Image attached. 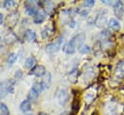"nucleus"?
<instances>
[{
	"label": "nucleus",
	"mask_w": 124,
	"mask_h": 115,
	"mask_svg": "<svg viewBox=\"0 0 124 115\" xmlns=\"http://www.w3.org/2000/svg\"><path fill=\"white\" fill-rule=\"evenodd\" d=\"M108 27L112 31H119L120 29V23L115 18H110L108 22Z\"/></svg>",
	"instance_id": "obj_10"
},
{
	"label": "nucleus",
	"mask_w": 124,
	"mask_h": 115,
	"mask_svg": "<svg viewBox=\"0 0 124 115\" xmlns=\"http://www.w3.org/2000/svg\"><path fill=\"white\" fill-rule=\"evenodd\" d=\"M41 83H42V86L44 89H48L50 87V84H51V74L49 72H46Z\"/></svg>",
	"instance_id": "obj_9"
},
{
	"label": "nucleus",
	"mask_w": 124,
	"mask_h": 115,
	"mask_svg": "<svg viewBox=\"0 0 124 115\" xmlns=\"http://www.w3.org/2000/svg\"><path fill=\"white\" fill-rule=\"evenodd\" d=\"M50 34H51V32H50L49 28L47 27V28H45V29L43 30V32H42V37H43L44 39H46V38H48V37L50 36Z\"/></svg>",
	"instance_id": "obj_24"
},
{
	"label": "nucleus",
	"mask_w": 124,
	"mask_h": 115,
	"mask_svg": "<svg viewBox=\"0 0 124 115\" xmlns=\"http://www.w3.org/2000/svg\"><path fill=\"white\" fill-rule=\"evenodd\" d=\"M31 107H32V104L30 102V101H28V100L22 101L19 104V108L22 112H28L29 110H31Z\"/></svg>",
	"instance_id": "obj_13"
},
{
	"label": "nucleus",
	"mask_w": 124,
	"mask_h": 115,
	"mask_svg": "<svg viewBox=\"0 0 124 115\" xmlns=\"http://www.w3.org/2000/svg\"><path fill=\"white\" fill-rule=\"evenodd\" d=\"M46 68L42 65H39V66H36L34 67L33 69H31V71L29 72V74L31 75H35L37 77H41V76H44L46 74Z\"/></svg>",
	"instance_id": "obj_3"
},
{
	"label": "nucleus",
	"mask_w": 124,
	"mask_h": 115,
	"mask_svg": "<svg viewBox=\"0 0 124 115\" xmlns=\"http://www.w3.org/2000/svg\"><path fill=\"white\" fill-rule=\"evenodd\" d=\"M21 77H22V72H21L20 70L16 71V73H15V78H16V79H20Z\"/></svg>",
	"instance_id": "obj_27"
},
{
	"label": "nucleus",
	"mask_w": 124,
	"mask_h": 115,
	"mask_svg": "<svg viewBox=\"0 0 124 115\" xmlns=\"http://www.w3.org/2000/svg\"><path fill=\"white\" fill-rule=\"evenodd\" d=\"M114 76L118 79H121L124 77V60L117 63L114 70Z\"/></svg>",
	"instance_id": "obj_5"
},
{
	"label": "nucleus",
	"mask_w": 124,
	"mask_h": 115,
	"mask_svg": "<svg viewBox=\"0 0 124 115\" xmlns=\"http://www.w3.org/2000/svg\"><path fill=\"white\" fill-rule=\"evenodd\" d=\"M75 24H76V21H75L74 19H72V20L69 22V26H70V27H72V28H73V27H75Z\"/></svg>",
	"instance_id": "obj_29"
},
{
	"label": "nucleus",
	"mask_w": 124,
	"mask_h": 115,
	"mask_svg": "<svg viewBox=\"0 0 124 115\" xmlns=\"http://www.w3.org/2000/svg\"><path fill=\"white\" fill-rule=\"evenodd\" d=\"M7 87L5 84V81L0 82V99H3L7 94Z\"/></svg>",
	"instance_id": "obj_20"
},
{
	"label": "nucleus",
	"mask_w": 124,
	"mask_h": 115,
	"mask_svg": "<svg viewBox=\"0 0 124 115\" xmlns=\"http://www.w3.org/2000/svg\"><path fill=\"white\" fill-rule=\"evenodd\" d=\"M113 9H114V13L118 17H121L122 13L124 11V5L122 1H115L113 3Z\"/></svg>",
	"instance_id": "obj_8"
},
{
	"label": "nucleus",
	"mask_w": 124,
	"mask_h": 115,
	"mask_svg": "<svg viewBox=\"0 0 124 115\" xmlns=\"http://www.w3.org/2000/svg\"><path fill=\"white\" fill-rule=\"evenodd\" d=\"M75 41H76V44H77V47L78 49L82 45L84 40H85V34L84 33H78V35H76L75 37Z\"/></svg>",
	"instance_id": "obj_14"
},
{
	"label": "nucleus",
	"mask_w": 124,
	"mask_h": 115,
	"mask_svg": "<svg viewBox=\"0 0 124 115\" xmlns=\"http://www.w3.org/2000/svg\"><path fill=\"white\" fill-rule=\"evenodd\" d=\"M25 12L28 15L30 16H35L36 14L38 13V10L36 9L35 7V3L34 2H31V1H28L25 3Z\"/></svg>",
	"instance_id": "obj_4"
},
{
	"label": "nucleus",
	"mask_w": 124,
	"mask_h": 115,
	"mask_svg": "<svg viewBox=\"0 0 124 115\" xmlns=\"http://www.w3.org/2000/svg\"><path fill=\"white\" fill-rule=\"evenodd\" d=\"M36 65V59L33 57V56H30L28 57L26 60H25V63H24V66L25 68L27 69H33Z\"/></svg>",
	"instance_id": "obj_15"
},
{
	"label": "nucleus",
	"mask_w": 124,
	"mask_h": 115,
	"mask_svg": "<svg viewBox=\"0 0 124 115\" xmlns=\"http://www.w3.org/2000/svg\"><path fill=\"white\" fill-rule=\"evenodd\" d=\"M17 60V55L16 53H11L9 56H8V59H7V62L10 66H12L14 63H16V61Z\"/></svg>",
	"instance_id": "obj_21"
},
{
	"label": "nucleus",
	"mask_w": 124,
	"mask_h": 115,
	"mask_svg": "<svg viewBox=\"0 0 124 115\" xmlns=\"http://www.w3.org/2000/svg\"><path fill=\"white\" fill-rule=\"evenodd\" d=\"M88 13H89V10H85V9H82V10L79 12V14H80L81 16H86V15L88 14Z\"/></svg>",
	"instance_id": "obj_28"
},
{
	"label": "nucleus",
	"mask_w": 124,
	"mask_h": 115,
	"mask_svg": "<svg viewBox=\"0 0 124 115\" xmlns=\"http://www.w3.org/2000/svg\"><path fill=\"white\" fill-rule=\"evenodd\" d=\"M1 47H2V39L0 37V49H1Z\"/></svg>",
	"instance_id": "obj_32"
},
{
	"label": "nucleus",
	"mask_w": 124,
	"mask_h": 115,
	"mask_svg": "<svg viewBox=\"0 0 124 115\" xmlns=\"http://www.w3.org/2000/svg\"><path fill=\"white\" fill-rule=\"evenodd\" d=\"M38 97H39V96H38L37 94H35L32 90L29 91V95H28V99H29V100H31V101H36ZM29 100H28V101H29Z\"/></svg>",
	"instance_id": "obj_25"
},
{
	"label": "nucleus",
	"mask_w": 124,
	"mask_h": 115,
	"mask_svg": "<svg viewBox=\"0 0 124 115\" xmlns=\"http://www.w3.org/2000/svg\"><path fill=\"white\" fill-rule=\"evenodd\" d=\"M24 39L26 41H28V42H35L36 39H37V35H36V33L33 30L28 29L24 33Z\"/></svg>",
	"instance_id": "obj_11"
},
{
	"label": "nucleus",
	"mask_w": 124,
	"mask_h": 115,
	"mask_svg": "<svg viewBox=\"0 0 124 115\" xmlns=\"http://www.w3.org/2000/svg\"><path fill=\"white\" fill-rule=\"evenodd\" d=\"M16 41V36L13 33V32H9L6 36H5V42L9 44H12L14 43Z\"/></svg>",
	"instance_id": "obj_16"
},
{
	"label": "nucleus",
	"mask_w": 124,
	"mask_h": 115,
	"mask_svg": "<svg viewBox=\"0 0 124 115\" xmlns=\"http://www.w3.org/2000/svg\"><path fill=\"white\" fill-rule=\"evenodd\" d=\"M40 115H48V114H46V113H40Z\"/></svg>",
	"instance_id": "obj_33"
},
{
	"label": "nucleus",
	"mask_w": 124,
	"mask_h": 115,
	"mask_svg": "<svg viewBox=\"0 0 124 115\" xmlns=\"http://www.w3.org/2000/svg\"><path fill=\"white\" fill-rule=\"evenodd\" d=\"M25 115H34V114H31V113H26Z\"/></svg>",
	"instance_id": "obj_34"
},
{
	"label": "nucleus",
	"mask_w": 124,
	"mask_h": 115,
	"mask_svg": "<svg viewBox=\"0 0 124 115\" xmlns=\"http://www.w3.org/2000/svg\"><path fill=\"white\" fill-rule=\"evenodd\" d=\"M63 42H64V38H63L62 36H60V37L56 40V42L48 43V44L46 46V50L47 52H49V53L57 52V51L60 49V47H61Z\"/></svg>",
	"instance_id": "obj_1"
},
{
	"label": "nucleus",
	"mask_w": 124,
	"mask_h": 115,
	"mask_svg": "<svg viewBox=\"0 0 124 115\" xmlns=\"http://www.w3.org/2000/svg\"><path fill=\"white\" fill-rule=\"evenodd\" d=\"M31 90H32L35 94H37V95L39 96V95L42 93V91L44 90V88H43V86H42V83H41V82H35V83L33 84V86H32Z\"/></svg>",
	"instance_id": "obj_17"
},
{
	"label": "nucleus",
	"mask_w": 124,
	"mask_h": 115,
	"mask_svg": "<svg viewBox=\"0 0 124 115\" xmlns=\"http://www.w3.org/2000/svg\"><path fill=\"white\" fill-rule=\"evenodd\" d=\"M3 21H4V14L2 13H0V25L3 23Z\"/></svg>",
	"instance_id": "obj_31"
},
{
	"label": "nucleus",
	"mask_w": 124,
	"mask_h": 115,
	"mask_svg": "<svg viewBox=\"0 0 124 115\" xmlns=\"http://www.w3.org/2000/svg\"><path fill=\"white\" fill-rule=\"evenodd\" d=\"M46 18V13L44 11H38V13L36 14V15L34 16V22L36 24H40L42 23Z\"/></svg>",
	"instance_id": "obj_12"
},
{
	"label": "nucleus",
	"mask_w": 124,
	"mask_h": 115,
	"mask_svg": "<svg viewBox=\"0 0 124 115\" xmlns=\"http://www.w3.org/2000/svg\"><path fill=\"white\" fill-rule=\"evenodd\" d=\"M95 5V1H93V0H88V1H85L84 3H83V6H85V7H93Z\"/></svg>",
	"instance_id": "obj_26"
},
{
	"label": "nucleus",
	"mask_w": 124,
	"mask_h": 115,
	"mask_svg": "<svg viewBox=\"0 0 124 115\" xmlns=\"http://www.w3.org/2000/svg\"><path fill=\"white\" fill-rule=\"evenodd\" d=\"M106 23V17H105V15H98L97 17H96V19H95V24H96V26H98V27H102V26H104V24Z\"/></svg>",
	"instance_id": "obj_19"
},
{
	"label": "nucleus",
	"mask_w": 124,
	"mask_h": 115,
	"mask_svg": "<svg viewBox=\"0 0 124 115\" xmlns=\"http://www.w3.org/2000/svg\"><path fill=\"white\" fill-rule=\"evenodd\" d=\"M78 51H79L81 54H87V53L90 52V47H89L88 45H84V44H82V45L78 48Z\"/></svg>",
	"instance_id": "obj_23"
},
{
	"label": "nucleus",
	"mask_w": 124,
	"mask_h": 115,
	"mask_svg": "<svg viewBox=\"0 0 124 115\" xmlns=\"http://www.w3.org/2000/svg\"><path fill=\"white\" fill-rule=\"evenodd\" d=\"M2 115H3V114H2Z\"/></svg>",
	"instance_id": "obj_35"
},
{
	"label": "nucleus",
	"mask_w": 124,
	"mask_h": 115,
	"mask_svg": "<svg viewBox=\"0 0 124 115\" xmlns=\"http://www.w3.org/2000/svg\"><path fill=\"white\" fill-rule=\"evenodd\" d=\"M104 4H107V5H113V3L114 2H112V1H106V0H104V1H102Z\"/></svg>",
	"instance_id": "obj_30"
},
{
	"label": "nucleus",
	"mask_w": 124,
	"mask_h": 115,
	"mask_svg": "<svg viewBox=\"0 0 124 115\" xmlns=\"http://www.w3.org/2000/svg\"><path fill=\"white\" fill-rule=\"evenodd\" d=\"M19 18V14L17 12H14L11 13L8 16H7V25H9L10 27H13L14 25H16L17 23V20Z\"/></svg>",
	"instance_id": "obj_7"
},
{
	"label": "nucleus",
	"mask_w": 124,
	"mask_h": 115,
	"mask_svg": "<svg viewBox=\"0 0 124 115\" xmlns=\"http://www.w3.org/2000/svg\"><path fill=\"white\" fill-rule=\"evenodd\" d=\"M57 100H58V102L59 104L61 105H65L69 100V94H68V91L64 88L60 89L58 91V94H57Z\"/></svg>",
	"instance_id": "obj_2"
},
{
	"label": "nucleus",
	"mask_w": 124,
	"mask_h": 115,
	"mask_svg": "<svg viewBox=\"0 0 124 115\" xmlns=\"http://www.w3.org/2000/svg\"><path fill=\"white\" fill-rule=\"evenodd\" d=\"M17 3L16 1H13V0H6L4 1V4H3V7L6 9V10H12V9H15L16 7Z\"/></svg>",
	"instance_id": "obj_18"
},
{
	"label": "nucleus",
	"mask_w": 124,
	"mask_h": 115,
	"mask_svg": "<svg viewBox=\"0 0 124 115\" xmlns=\"http://www.w3.org/2000/svg\"><path fill=\"white\" fill-rule=\"evenodd\" d=\"M76 48H77V44H76L75 38L73 37V38L68 42V43L65 45L64 51H65L67 54H74L75 51H76Z\"/></svg>",
	"instance_id": "obj_6"
},
{
	"label": "nucleus",
	"mask_w": 124,
	"mask_h": 115,
	"mask_svg": "<svg viewBox=\"0 0 124 115\" xmlns=\"http://www.w3.org/2000/svg\"><path fill=\"white\" fill-rule=\"evenodd\" d=\"M0 111L2 112L3 115H9V113H10L8 106H7L5 103H3V102L0 103Z\"/></svg>",
	"instance_id": "obj_22"
}]
</instances>
